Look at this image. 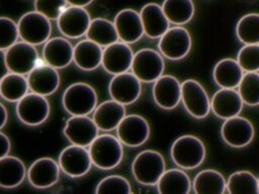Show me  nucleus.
Here are the masks:
<instances>
[{"instance_id": "obj_1", "label": "nucleus", "mask_w": 259, "mask_h": 194, "mask_svg": "<svg viewBox=\"0 0 259 194\" xmlns=\"http://www.w3.org/2000/svg\"><path fill=\"white\" fill-rule=\"evenodd\" d=\"M88 152L92 164L101 170L117 167L123 157L122 143L111 134L97 135L89 144Z\"/></svg>"}, {"instance_id": "obj_2", "label": "nucleus", "mask_w": 259, "mask_h": 194, "mask_svg": "<svg viewBox=\"0 0 259 194\" xmlns=\"http://www.w3.org/2000/svg\"><path fill=\"white\" fill-rule=\"evenodd\" d=\"M170 154L172 161L179 168L192 170L199 167L204 161L205 148L198 137L186 134L175 139Z\"/></svg>"}, {"instance_id": "obj_3", "label": "nucleus", "mask_w": 259, "mask_h": 194, "mask_svg": "<svg viewBox=\"0 0 259 194\" xmlns=\"http://www.w3.org/2000/svg\"><path fill=\"white\" fill-rule=\"evenodd\" d=\"M62 103L71 115H88L97 105V94L87 83H74L64 91Z\"/></svg>"}, {"instance_id": "obj_4", "label": "nucleus", "mask_w": 259, "mask_h": 194, "mask_svg": "<svg viewBox=\"0 0 259 194\" xmlns=\"http://www.w3.org/2000/svg\"><path fill=\"white\" fill-rule=\"evenodd\" d=\"M165 160L159 152L146 150L135 158L132 165V172L136 181L140 184L154 186L165 171Z\"/></svg>"}, {"instance_id": "obj_5", "label": "nucleus", "mask_w": 259, "mask_h": 194, "mask_svg": "<svg viewBox=\"0 0 259 194\" xmlns=\"http://www.w3.org/2000/svg\"><path fill=\"white\" fill-rule=\"evenodd\" d=\"M18 35L22 41L32 45L45 43L52 33V24L49 18L37 11L24 13L17 22Z\"/></svg>"}, {"instance_id": "obj_6", "label": "nucleus", "mask_w": 259, "mask_h": 194, "mask_svg": "<svg viewBox=\"0 0 259 194\" xmlns=\"http://www.w3.org/2000/svg\"><path fill=\"white\" fill-rule=\"evenodd\" d=\"M50 103L46 96L27 93L16 103L15 111L18 119L29 126L44 123L50 115Z\"/></svg>"}, {"instance_id": "obj_7", "label": "nucleus", "mask_w": 259, "mask_h": 194, "mask_svg": "<svg viewBox=\"0 0 259 194\" xmlns=\"http://www.w3.org/2000/svg\"><path fill=\"white\" fill-rule=\"evenodd\" d=\"M131 69L141 82H155L164 72V60L155 50L142 48L134 55Z\"/></svg>"}, {"instance_id": "obj_8", "label": "nucleus", "mask_w": 259, "mask_h": 194, "mask_svg": "<svg viewBox=\"0 0 259 194\" xmlns=\"http://www.w3.org/2000/svg\"><path fill=\"white\" fill-rule=\"evenodd\" d=\"M159 38V51L169 60H181L190 52L191 36L184 27H169Z\"/></svg>"}, {"instance_id": "obj_9", "label": "nucleus", "mask_w": 259, "mask_h": 194, "mask_svg": "<svg viewBox=\"0 0 259 194\" xmlns=\"http://www.w3.org/2000/svg\"><path fill=\"white\" fill-rule=\"evenodd\" d=\"M38 54L34 45L25 41H16L5 50V62L9 72L28 74L37 64Z\"/></svg>"}, {"instance_id": "obj_10", "label": "nucleus", "mask_w": 259, "mask_h": 194, "mask_svg": "<svg viewBox=\"0 0 259 194\" xmlns=\"http://www.w3.org/2000/svg\"><path fill=\"white\" fill-rule=\"evenodd\" d=\"M181 100L191 116L201 119L208 115L210 101L204 88L197 81L188 79L181 83Z\"/></svg>"}, {"instance_id": "obj_11", "label": "nucleus", "mask_w": 259, "mask_h": 194, "mask_svg": "<svg viewBox=\"0 0 259 194\" xmlns=\"http://www.w3.org/2000/svg\"><path fill=\"white\" fill-rule=\"evenodd\" d=\"M115 129L120 142L131 148L144 144L150 135L148 121L138 114L124 115Z\"/></svg>"}, {"instance_id": "obj_12", "label": "nucleus", "mask_w": 259, "mask_h": 194, "mask_svg": "<svg viewBox=\"0 0 259 194\" xmlns=\"http://www.w3.org/2000/svg\"><path fill=\"white\" fill-rule=\"evenodd\" d=\"M90 21V14L84 7L72 5L65 7L57 18L60 32L69 38L83 36L88 29Z\"/></svg>"}, {"instance_id": "obj_13", "label": "nucleus", "mask_w": 259, "mask_h": 194, "mask_svg": "<svg viewBox=\"0 0 259 194\" xmlns=\"http://www.w3.org/2000/svg\"><path fill=\"white\" fill-rule=\"evenodd\" d=\"M58 164L60 169L72 178L86 175L92 166L89 152L85 147L76 144H71L61 152Z\"/></svg>"}, {"instance_id": "obj_14", "label": "nucleus", "mask_w": 259, "mask_h": 194, "mask_svg": "<svg viewBox=\"0 0 259 194\" xmlns=\"http://www.w3.org/2000/svg\"><path fill=\"white\" fill-rule=\"evenodd\" d=\"M108 91L112 100L128 105L139 99L142 92L141 81L133 73H120L110 80Z\"/></svg>"}, {"instance_id": "obj_15", "label": "nucleus", "mask_w": 259, "mask_h": 194, "mask_svg": "<svg viewBox=\"0 0 259 194\" xmlns=\"http://www.w3.org/2000/svg\"><path fill=\"white\" fill-rule=\"evenodd\" d=\"M224 141L233 148H244L254 137V126L250 120L241 116L225 119L221 127Z\"/></svg>"}, {"instance_id": "obj_16", "label": "nucleus", "mask_w": 259, "mask_h": 194, "mask_svg": "<svg viewBox=\"0 0 259 194\" xmlns=\"http://www.w3.org/2000/svg\"><path fill=\"white\" fill-rule=\"evenodd\" d=\"M134 53L130 45L122 41H115L102 50L101 65L112 75L127 72L131 69Z\"/></svg>"}, {"instance_id": "obj_17", "label": "nucleus", "mask_w": 259, "mask_h": 194, "mask_svg": "<svg viewBox=\"0 0 259 194\" xmlns=\"http://www.w3.org/2000/svg\"><path fill=\"white\" fill-rule=\"evenodd\" d=\"M98 127L87 115H72L64 127V134L72 144L88 147L98 135Z\"/></svg>"}, {"instance_id": "obj_18", "label": "nucleus", "mask_w": 259, "mask_h": 194, "mask_svg": "<svg viewBox=\"0 0 259 194\" xmlns=\"http://www.w3.org/2000/svg\"><path fill=\"white\" fill-rule=\"evenodd\" d=\"M59 164L52 158H39L35 160L28 170L26 176L29 184L37 189H46L55 185L60 177Z\"/></svg>"}, {"instance_id": "obj_19", "label": "nucleus", "mask_w": 259, "mask_h": 194, "mask_svg": "<svg viewBox=\"0 0 259 194\" xmlns=\"http://www.w3.org/2000/svg\"><path fill=\"white\" fill-rule=\"evenodd\" d=\"M26 79L28 90L42 96H49L55 93L60 86V75L57 69L48 64L36 65L27 74Z\"/></svg>"}, {"instance_id": "obj_20", "label": "nucleus", "mask_w": 259, "mask_h": 194, "mask_svg": "<svg viewBox=\"0 0 259 194\" xmlns=\"http://www.w3.org/2000/svg\"><path fill=\"white\" fill-rule=\"evenodd\" d=\"M153 98L159 107L174 109L181 100V83L173 76H160L153 86Z\"/></svg>"}, {"instance_id": "obj_21", "label": "nucleus", "mask_w": 259, "mask_h": 194, "mask_svg": "<svg viewBox=\"0 0 259 194\" xmlns=\"http://www.w3.org/2000/svg\"><path fill=\"white\" fill-rule=\"evenodd\" d=\"M113 24L118 39L127 44L138 41L144 34L140 13L134 9L125 8L120 10L115 15Z\"/></svg>"}, {"instance_id": "obj_22", "label": "nucleus", "mask_w": 259, "mask_h": 194, "mask_svg": "<svg viewBox=\"0 0 259 194\" xmlns=\"http://www.w3.org/2000/svg\"><path fill=\"white\" fill-rule=\"evenodd\" d=\"M73 45L64 37H54L45 42L42 58L46 64L55 68H66L73 61Z\"/></svg>"}, {"instance_id": "obj_23", "label": "nucleus", "mask_w": 259, "mask_h": 194, "mask_svg": "<svg viewBox=\"0 0 259 194\" xmlns=\"http://www.w3.org/2000/svg\"><path fill=\"white\" fill-rule=\"evenodd\" d=\"M210 108L219 118L228 119L240 114L243 108V101L235 89L222 88L213 94Z\"/></svg>"}, {"instance_id": "obj_24", "label": "nucleus", "mask_w": 259, "mask_h": 194, "mask_svg": "<svg viewBox=\"0 0 259 194\" xmlns=\"http://www.w3.org/2000/svg\"><path fill=\"white\" fill-rule=\"evenodd\" d=\"M144 33L150 38H159L169 28L170 22L166 18L162 7L156 3L144 5L140 12Z\"/></svg>"}, {"instance_id": "obj_25", "label": "nucleus", "mask_w": 259, "mask_h": 194, "mask_svg": "<svg viewBox=\"0 0 259 194\" xmlns=\"http://www.w3.org/2000/svg\"><path fill=\"white\" fill-rule=\"evenodd\" d=\"M125 115L124 106L114 100H107L96 105L93 110V121L100 130L110 131L117 127Z\"/></svg>"}, {"instance_id": "obj_26", "label": "nucleus", "mask_w": 259, "mask_h": 194, "mask_svg": "<svg viewBox=\"0 0 259 194\" xmlns=\"http://www.w3.org/2000/svg\"><path fill=\"white\" fill-rule=\"evenodd\" d=\"M102 48L90 39L79 41L73 48V61L78 68L92 71L101 65Z\"/></svg>"}, {"instance_id": "obj_27", "label": "nucleus", "mask_w": 259, "mask_h": 194, "mask_svg": "<svg viewBox=\"0 0 259 194\" xmlns=\"http://www.w3.org/2000/svg\"><path fill=\"white\" fill-rule=\"evenodd\" d=\"M25 176L26 168L19 158L9 155L0 158V187L15 188L23 182Z\"/></svg>"}, {"instance_id": "obj_28", "label": "nucleus", "mask_w": 259, "mask_h": 194, "mask_svg": "<svg viewBox=\"0 0 259 194\" xmlns=\"http://www.w3.org/2000/svg\"><path fill=\"white\" fill-rule=\"evenodd\" d=\"M243 75L244 71L239 66L238 62L231 58L219 61L212 71L215 84L221 88L227 89L237 88Z\"/></svg>"}, {"instance_id": "obj_29", "label": "nucleus", "mask_w": 259, "mask_h": 194, "mask_svg": "<svg viewBox=\"0 0 259 194\" xmlns=\"http://www.w3.org/2000/svg\"><path fill=\"white\" fill-rule=\"evenodd\" d=\"M156 185L161 194H187L191 189L188 175L180 169L165 170Z\"/></svg>"}, {"instance_id": "obj_30", "label": "nucleus", "mask_w": 259, "mask_h": 194, "mask_svg": "<svg viewBox=\"0 0 259 194\" xmlns=\"http://www.w3.org/2000/svg\"><path fill=\"white\" fill-rule=\"evenodd\" d=\"M192 187L196 194H223L226 192V179L219 171L206 169L194 177Z\"/></svg>"}, {"instance_id": "obj_31", "label": "nucleus", "mask_w": 259, "mask_h": 194, "mask_svg": "<svg viewBox=\"0 0 259 194\" xmlns=\"http://www.w3.org/2000/svg\"><path fill=\"white\" fill-rule=\"evenodd\" d=\"M85 34L88 39L104 47L118 40L113 22L100 17L91 19Z\"/></svg>"}, {"instance_id": "obj_32", "label": "nucleus", "mask_w": 259, "mask_h": 194, "mask_svg": "<svg viewBox=\"0 0 259 194\" xmlns=\"http://www.w3.org/2000/svg\"><path fill=\"white\" fill-rule=\"evenodd\" d=\"M28 91L27 79L24 75L8 72L0 80V96L9 102H17Z\"/></svg>"}, {"instance_id": "obj_33", "label": "nucleus", "mask_w": 259, "mask_h": 194, "mask_svg": "<svg viewBox=\"0 0 259 194\" xmlns=\"http://www.w3.org/2000/svg\"><path fill=\"white\" fill-rule=\"evenodd\" d=\"M162 10L170 23L182 25L193 17L194 5L191 0H164Z\"/></svg>"}, {"instance_id": "obj_34", "label": "nucleus", "mask_w": 259, "mask_h": 194, "mask_svg": "<svg viewBox=\"0 0 259 194\" xmlns=\"http://www.w3.org/2000/svg\"><path fill=\"white\" fill-rule=\"evenodd\" d=\"M226 191L231 194H258V178L249 171L235 172L226 182Z\"/></svg>"}, {"instance_id": "obj_35", "label": "nucleus", "mask_w": 259, "mask_h": 194, "mask_svg": "<svg viewBox=\"0 0 259 194\" xmlns=\"http://www.w3.org/2000/svg\"><path fill=\"white\" fill-rule=\"evenodd\" d=\"M236 34L245 44H259V14L249 13L242 16L237 23Z\"/></svg>"}, {"instance_id": "obj_36", "label": "nucleus", "mask_w": 259, "mask_h": 194, "mask_svg": "<svg viewBox=\"0 0 259 194\" xmlns=\"http://www.w3.org/2000/svg\"><path fill=\"white\" fill-rule=\"evenodd\" d=\"M238 93L243 101L251 106L259 104V74L258 72H246L239 85Z\"/></svg>"}, {"instance_id": "obj_37", "label": "nucleus", "mask_w": 259, "mask_h": 194, "mask_svg": "<svg viewBox=\"0 0 259 194\" xmlns=\"http://www.w3.org/2000/svg\"><path fill=\"white\" fill-rule=\"evenodd\" d=\"M95 192L98 194H128L132 192V189L130 182L124 177L110 175L98 183Z\"/></svg>"}, {"instance_id": "obj_38", "label": "nucleus", "mask_w": 259, "mask_h": 194, "mask_svg": "<svg viewBox=\"0 0 259 194\" xmlns=\"http://www.w3.org/2000/svg\"><path fill=\"white\" fill-rule=\"evenodd\" d=\"M245 72H258L259 44H245L238 53L236 60Z\"/></svg>"}, {"instance_id": "obj_39", "label": "nucleus", "mask_w": 259, "mask_h": 194, "mask_svg": "<svg viewBox=\"0 0 259 194\" xmlns=\"http://www.w3.org/2000/svg\"><path fill=\"white\" fill-rule=\"evenodd\" d=\"M17 23L6 16H0V50H7L18 39Z\"/></svg>"}, {"instance_id": "obj_40", "label": "nucleus", "mask_w": 259, "mask_h": 194, "mask_svg": "<svg viewBox=\"0 0 259 194\" xmlns=\"http://www.w3.org/2000/svg\"><path fill=\"white\" fill-rule=\"evenodd\" d=\"M67 4L66 0H34V10L50 20L57 19Z\"/></svg>"}, {"instance_id": "obj_41", "label": "nucleus", "mask_w": 259, "mask_h": 194, "mask_svg": "<svg viewBox=\"0 0 259 194\" xmlns=\"http://www.w3.org/2000/svg\"><path fill=\"white\" fill-rule=\"evenodd\" d=\"M10 149H11V142L9 137L5 133L0 131V158L8 155L10 152Z\"/></svg>"}, {"instance_id": "obj_42", "label": "nucleus", "mask_w": 259, "mask_h": 194, "mask_svg": "<svg viewBox=\"0 0 259 194\" xmlns=\"http://www.w3.org/2000/svg\"><path fill=\"white\" fill-rule=\"evenodd\" d=\"M8 69L5 62V51L0 50V80L8 73Z\"/></svg>"}, {"instance_id": "obj_43", "label": "nucleus", "mask_w": 259, "mask_h": 194, "mask_svg": "<svg viewBox=\"0 0 259 194\" xmlns=\"http://www.w3.org/2000/svg\"><path fill=\"white\" fill-rule=\"evenodd\" d=\"M8 119V113L5 106L0 103V130L5 126Z\"/></svg>"}, {"instance_id": "obj_44", "label": "nucleus", "mask_w": 259, "mask_h": 194, "mask_svg": "<svg viewBox=\"0 0 259 194\" xmlns=\"http://www.w3.org/2000/svg\"><path fill=\"white\" fill-rule=\"evenodd\" d=\"M69 5L72 6H79V7H85L92 3L94 0H66Z\"/></svg>"}]
</instances>
